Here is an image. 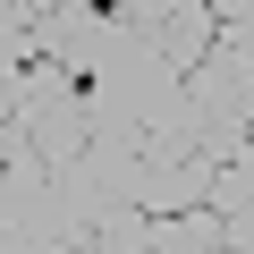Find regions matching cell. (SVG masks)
<instances>
[{"instance_id":"6da1fadb","label":"cell","mask_w":254,"mask_h":254,"mask_svg":"<svg viewBox=\"0 0 254 254\" xmlns=\"http://www.w3.org/2000/svg\"><path fill=\"white\" fill-rule=\"evenodd\" d=\"M0 254H85V237L60 212V187H51V161L34 153V136H17L9 161H0Z\"/></svg>"},{"instance_id":"7a4b0ae2","label":"cell","mask_w":254,"mask_h":254,"mask_svg":"<svg viewBox=\"0 0 254 254\" xmlns=\"http://www.w3.org/2000/svg\"><path fill=\"white\" fill-rule=\"evenodd\" d=\"M153 34H161V60H170V68H195V60L212 51V34H220V17L203 9V0H178V9H170V17L153 26Z\"/></svg>"},{"instance_id":"3957f363","label":"cell","mask_w":254,"mask_h":254,"mask_svg":"<svg viewBox=\"0 0 254 254\" xmlns=\"http://www.w3.org/2000/svg\"><path fill=\"white\" fill-rule=\"evenodd\" d=\"M212 203L237 220V246L254 254V153H237V161H220V170H212Z\"/></svg>"},{"instance_id":"277c9868","label":"cell","mask_w":254,"mask_h":254,"mask_svg":"<svg viewBox=\"0 0 254 254\" xmlns=\"http://www.w3.org/2000/svg\"><path fill=\"white\" fill-rule=\"evenodd\" d=\"M26 136V119H0V161H9V144Z\"/></svg>"}]
</instances>
